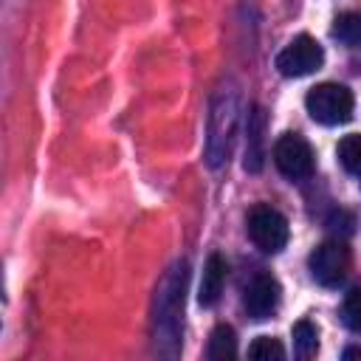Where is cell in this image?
Segmentation results:
<instances>
[{
  "instance_id": "cell-1",
  "label": "cell",
  "mask_w": 361,
  "mask_h": 361,
  "mask_svg": "<svg viewBox=\"0 0 361 361\" xmlns=\"http://www.w3.org/2000/svg\"><path fill=\"white\" fill-rule=\"evenodd\" d=\"M189 262L178 259L166 268L158 290H155V347L161 355L175 358L183 341V302H186Z\"/></svg>"
},
{
  "instance_id": "cell-2",
  "label": "cell",
  "mask_w": 361,
  "mask_h": 361,
  "mask_svg": "<svg viewBox=\"0 0 361 361\" xmlns=\"http://www.w3.org/2000/svg\"><path fill=\"white\" fill-rule=\"evenodd\" d=\"M240 124V93L234 82H226L217 87L212 107H209V130H206V164L212 169H220L228 164L234 138Z\"/></svg>"
},
{
  "instance_id": "cell-3",
  "label": "cell",
  "mask_w": 361,
  "mask_h": 361,
  "mask_svg": "<svg viewBox=\"0 0 361 361\" xmlns=\"http://www.w3.org/2000/svg\"><path fill=\"white\" fill-rule=\"evenodd\" d=\"M305 107L313 121H319L324 127H336V124H344L353 118L355 99H353L350 87H344L338 82H324V85H316L307 90Z\"/></svg>"
},
{
  "instance_id": "cell-4",
  "label": "cell",
  "mask_w": 361,
  "mask_h": 361,
  "mask_svg": "<svg viewBox=\"0 0 361 361\" xmlns=\"http://www.w3.org/2000/svg\"><path fill=\"white\" fill-rule=\"evenodd\" d=\"M248 237L265 254H276L288 245V220L271 206H254L248 212Z\"/></svg>"
},
{
  "instance_id": "cell-5",
  "label": "cell",
  "mask_w": 361,
  "mask_h": 361,
  "mask_svg": "<svg viewBox=\"0 0 361 361\" xmlns=\"http://www.w3.org/2000/svg\"><path fill=\"white\" fill-rule=\"evenodd\" d=\"M322 62H324V48H322L313 37H307V34L293 37V39L276 54V71H279L282 76H290V79L307 76V73L319 71Z\"/></svg>"
},
{
  "instance_id": "cell-6",
  "label": "cell",
  "mask_w": 361,
  "mask_h": 361,
  "mask_svg": "<svg viewBox=\"0 0 361 361\" xmlns=\"http://www.w3.org/2000/svg\"><path fill=\"white\" fill-rule=\"evenodd\" d=\"M274 164L290 180L310 178L313 175V149L299 133H282L274 144Z\"/></svg>"
},
{
  "instance_id": "cell-7",
  "label": "cell",
  "mask_w": 361,
  "mask_h": 361,
  "mask_svg": "<svg viewBox=\"0 0 361 361\" xmlns=\"http://www.w3.org/2000/svg\"><path fill=\"white\" fill-rule=\"evenodd\" d=\"M350 271V248L344 240H324L310 254V274L319 285H341Z\"/></svg>"
},
{
  "instance_id": "cell-8",
  "label": "cell",
  "mask_w": 361,
  "mask_h": 361,
  "mask_svg": "<svg viewBox=\"0 0 361 361\" xmlns=\"http://www.w3.org/2000/svg\"><path fill=\"white\" fill-rule=\"evenodd\" d=\"M282 288L271 274H257L245 288V310L251 319H271L279 307Z\"/></svg>"
},
{
  "instance_id": "cell-9",
  "label": "cell",
  "mask_w": 361,
  "mask_h": 361,
  "mask_svg": "<svg viewBox=\"0 0 361 361\" xmlns=\"http://www.w3.org/2000/svg\"><path fill=\"white\" fill-rule=\"evenodd\" d=\"M265 127H268L265 110L259 104H251L245 116V158H243L245 172H262L265 166Z\"/></svg>"
},
{
  "instance_id": "cell-10",
  "label": "cell",
  "mask_w": 361,
  "mask_h": 361,
  "mask_svg": "<svg viewBox=\"0 0 361 361\" xmlns=\"http://www.w3.org/2000/svg\"><path fill=\"white\" fill-rule=\"evenodd\" d=\"M223 282H226V259L214 251L209 254L206 265H203V276H200V290H197V302L203 307H212L220 293H223Z\"/></svg>"
},
{
  "instance_id": "cell-11",
  "label": "cell",
  "mask_w": 361,
  "mask_h": 361,
  "mask_svg": "<svg viewBox=\"0 0 361 361\" xmlns=\"http://www.w3.org/2000/svg\"><path fill=\"white\" fill-rule=\"evenodd\" d=\"M206 355L212 361H226V358H234L237 355V336H234V327L228 324H217L209 336V350Z\"/></svg>"
},
{
  "instance_id": "cell-12",
  "label": "cell",
  "mask_w": 361,
  "mask_h": 361,
  "mask_svg": "<svg viewBox=\"0 0 361 361\" xmlns=\"http://www.w3.org/2000/svg\"><path fill=\"white\" fill-rule=\"evenodd\" d=\"M293 350L299 358H313L319 353V327L310 319H299L293 324Z\"/></svg>"
},
{
  "instance_id": "cell-13",
  "label": "cell",
  "mask_w": 361,
  "mask_h": 361,
  "mask_svg": "<svg viewBox=\"0 0 361 361\" xmlns=\"http://www.w3.org/2000/svg\"><path fill=\"white\" fill-rule=\"evenodd\" d=\"M333 37L350 48H361V11H347L336 20Z\"/></svg>"
},
{
  "instance_id": "cell-14",
  "label": "cell",
  "mask_w": 361,
  "mask_h": 361,
  "mask_svg": "<svg viewBox=\"0 0 361 361\" xmlns=\"http://www.w3.org/2000/svg\"><path fill=\"white\" fill-rule=\"evenodd\" d=\"M338 161L347 172L353 175H361V133H353V135H344L338 141Z\"/></svg>"
},
{
  "instance_id": "cell-15",
  "label": "cell",
  "mask_w": 361,
  "mask_h": 361,
  "mask_svg": "<svg viewBox=\"0 0 361 361\" xmlns=\"http://www.w3.org/2000/svg\"><path fill=\"white\" fill-rule=\"evenodd\" d=\"M248 355L257 361H271V358H285V347L274 336H257L248 344Z\"/></svg>"
},
{
  "instance_id": "cell-16",
  "label": "cell",
  "mask_w": 361,
  "mask_h": 361,
  "mask_svg": "<svg viewBox=\"0 0 361 361\" xmlns=\"http://www.w3.org/2000/svg\"><path fill=\"white\" fill-rule=\"evenodd\" d=\"M341 313H344L347 327L361 333V288H355V290L347 293V299H344V310H341Z\"/></svg>"
},
{
  "instance_id": "cell-17",
  "label": "cell",
  "mask_w": 361,
  "mask_h": 361,
  "mask_svg": "<svg viewBox=\"0 0 361 361\" xmlns=\"http://www.w3.org/2000/svg\"><path fill=\"white\" fill-rule=\"evenodd\" d=\"M353 358H361V347H347L344 350V361H353Z\"/></svg>"
}]
</instances>
